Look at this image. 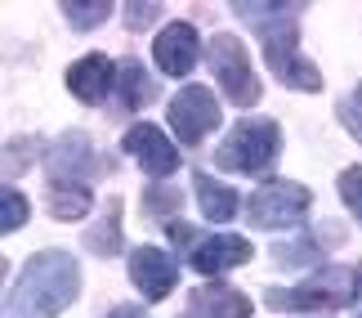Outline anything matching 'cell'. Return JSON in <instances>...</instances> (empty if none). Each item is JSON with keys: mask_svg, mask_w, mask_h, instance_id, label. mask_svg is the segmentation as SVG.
I'll list each match as a JSON object with an SVG mask.
<instances>
[{"mask_svg": "<svg viewBox=\"0 0 362 318\" xmlns=\"http://www.w3.org/2000/svg\"><path fill=\"white\" fill-rule=\"evenodd\" d=\"M233 13H238L242 23H250L264 40V59H269L273 76L282 81L291 90H304V94H317L322 90V72L300 59V13L304 5H255V0H233Z\"/></svg>", "mask_w": 362, "mask_h": 318, "instance_id": "cell-1", "label": "cell"}, {"mask_svg": "<svg viewBox=\"0 0 362 318\" xmlns=\"http://www.w3.org/2000/svg\"><path fill=\"white\" fill-rule=\"evenodd\" d=\"M81 292V265L67 251L49 246L23 265L5 292V318H59Z\"/></svg>", "mask_w": 362, "mask_h": 318, "instance_id": "cell-2", "label": "cell"}, {"mask_svg": "<svg viewBox=\"0 0 362 318\" xmlns=\"http://www.w3.org/2000/svg\"><path fill=\"white\" fill-rule=\"evenodd\" d=\"M277 157H282V126L269 117H246L238 121L224 144L215 148V166L219 171H233V175H255L264 179L277 166Z\"/></svg>", "mask_w": 362, "mask_h": 318, "instance_id": "cell-3", "label": "cell"}, {"mask_svg": "<svg viewBox=\"0 0 362 318\" xmlns=\"http://www.w3.org/2000/svg\"><path fill=\"white\" fill-rule=\"evenodd\" d=\"M354 292H358V273L354 269L322 265V269H313L309 283H300V287H269V292H264V305L277 310V314L344 310V305H354Z\"/></svg>", "mask_w": 362, "mask_h": 318, "instance_id": "cell-4", "label": "cell"}, {"mask_svg": "<svg viewBox=\"0 0 362 318\" xmlns=\"http://www.w3.org/2000/svg\"><path fill=\"white\" fill-rule=\"evenodd\" d=\"M206 63H211L215 86L224 90V99L233 108H255L259 103L264 86H259V76H255V67H250V59H246V50H242L238 36H228V32L211 36V45H206Z\"/></svg>", "mask_w": 362, "mask_h": 318, "instance_id": "cell-5", "label": "cell"}, {"mask_svg": "<svg viewBox=\"0 0 362 318\" xmlns=\"http://www.w3.org/2000/svg\"><path fill=\"white\" fill-rule=\"evenodd\" d=\"M313 206V193L296 179H264L246 202L250 229H296Z\"/></svg>", "mask_w": 362, "mask_h": 318, "instance_id": "cell-6", "label": "cell"}, {"mask_svg": "<svg viewBox=\"0 0 362 318\" xmlns=\"http://www.w3.org/2000/svg\"><path fill=\"white\" fill-rule=\"evenodd\" d=\"M165 121H170V130H175L179 144L197 148L206 135L219 126V103H215V94L206 86H184L170 99V108H165Z\"/></svg>", "mask_w": 362, "mask_h": 318, "instance_id": "cell-7", "label": "cell"}, {"mask_svg": "<svg viewBox=\"0 0 362 318\" xmlns=\"http://www.w3.org/2000/svg\"><path fill=\"white\" fill-rule=\"evenodd\" d=\"M349 233H344L340 220H322L313 233H304V238H291V242H273V265L277 269H322L327 265V251L331 246H340Z\"/></svg>", "mask_w": 362, "mask_h": 318, "instance_id": "cell-8", "label": "cell"}, {"mask_svg": "<svg viewBox=\"0 0 362 318\" xmlns=\"http://www.w3.org/2000/svg\"><path fill=\"white\" fill-rule=\"evenodd\" d=\"M121 148H125V157H134L152 179H165V175L179 171V148L165 140L152 121H134V126L121 135Z\"/></svg>", "mask_w": 362, "mask_h": 318, "instance_id": "cell-9", "label": "cell"}, {"mask_svg": "<svg viewBox=\"0 0 362 318\" xmlns=\"http://www.w3.org/2000/svg\"><path fill=\"white\" fill-rule=\"evenodd\" d=\"M130 283L139 287V296L148 300H165L179 283V265L161 246H134L130 251Z\"/></svg>", "mask_w": 362, "mask_h": 318, "instance_id": "cell-10", "label": "cell"}, {"mask_svg": "<svg viewBox=\"0 0 362 318\" xmlns=\"http://www.w3.org/2000/svg\"><path fill=\"white\" fill-rule=\"evenodd\" d=\"M152 54H157V67L165 76H188L192 67H197V59H202L197 27L192 23H165L157 45H152Z\"/></svg>", "mask_w": 362, "mask_h": 318, "instance_id": "cell-11", "label": "cell"}, {"mask_svg": "<svg viewBox=\"0 0 362 318\" xmlns=\"http://www.w3.org/2000/svg\"><path fill=\"white\" fill-rule=\"evenodd\" d=\"M112 90H117V63L103 54H86L67 67V94L76 103H103Z\"/></svg>", "mask_w": 362, "mask_h": 318, "instance_id": "cell-12", "label": "cell"}, {"mask_svg": "<svg viewBox=\"0 0 362 318\" xmlns=\"http://www.w3.org/2000/svg\"><path fill=\"white\" fill-rule=\"evenodd\" d=\"M250 256H255V246L246 238H238V233H215V238H206L188 251V265L197 273H224V269L250 265Z\"/></svg>", "mask_w": 362, "mask_h": 318, "instance_id": "cell-13", "label": "cell"}, {"mask_svg": "<svg viewBox=\"0 0 362 318\" xmlns=\"http://www.w3.org/2000/svg\"><path fill=\"white\" fill-rule=\"evenodd\" d=\"M49 179H81V184H90V175L99 171V161H94V148L81 130H67L59 144L49 148Z\"/></svg>", "mask_w": 362, "mask_h": 318, "instance_id": "cell-14", "label": "cell"}, {"mask_svg": "<svg viewBox=\"0 0 362 318\" xmlns=\"http://www.w3.org/2000/svg\"><path fill=\"white\" fill-rule=\"evenodd\" d=\"M192 318H250V296L228 283H206L188 296Z\"/></svg>", "mask_w": 362, "mask_h": 318, "instance_id": "cell-15", "label": "cell"}, {"mask_svg": "<svg viewBox=\"0 0 362 318\" xmlns=\"http://www.w3.org/2000/svg\"><path fill=\"white\" fill-rule=\"evenodd\" d=\"M192 193H197V206L211 225H233V215H238L242 202L228 184H219V179L206 175V171H192Z\"/></svg>", "mask_w": 362, "mask_h": 318, "instance_id": "cell-16", "label": "cell"}, {"mask_svg": "<svg viewBox=\"0 0 362 318\" xmlns=\"http://www.w3.org/2000/svg\"><path fill=\"white\" fill-rule=\"evenodd\" d=\"M45 206L54 220H86L90 206H94V193L90 184H81V179H49V193H45Z\"/></svg>", "mask_w": 362, "mask_h": 318, "instance_id": "cell-17", "label": "cell"}, {"mask_svg": "<svg viewBox=\"0 0 362 318\" xmlns=\"http://www.w3.org/2000/svg\"><path fill=\"white\" fill-rule=\"evenodd\" d=\"M152 99H157V86H152L148 67L134 63V59L117 63V108L121 113H139V108H148Z\"/></svg>", "mask_w": 362, "mask_h": 318, "instance_id": "cell-18", "label": "cell"}, {"mask_svg": "<svg viewBox=\"0 0 362 318\" xmlns=\"http://www.w3.org/2000/svg\"><path fill=\"white\" fill-rule=\"evenodd\" d=\"M86 251H94V256H117L121 251V198H112L103 206L99 225L86 229Z\"/></svg>", "mask_w": 362, "mask_h": 318, "instance_id": "cell-19", "label": "cell"}, {"mask_svg": "<svg viewBox=\"0 0 362 318\" xmlns=\"http://www.w3.org/2000/svg\"><path fill=\"white\" fill-rule=\"evenodd\" d=\"M112 13H117V5H107V0H90V5L67 0L63 5V18H67V27H76V32H94V27H103Z\"/></svg>", "mask_w": 362, "mask_h": 318, "instance_id": "cell-20", "label": "cell"}, {"mask_svg": "<svg viewBox=\"0 0 362 318\" xmlns=\"http://www.w3.org/2000/svg\"><path fill=\"white\" fill-rule=\"evenodd\" d=\"M27 215H32L27 198L13 184H5V188H0V233H18L27 225Z\"/></svg>", "mask_w": 362, "mask_h": 318, "instance_id": "cell-21", "label": "cell"}, {"mask_svg": "<svg viewBox=\"0 0 362 318\" xmlns=\"http://www.w3.org/2000/svg\"><path fill=\"white\" fill-rule=\"evenodd\" d=\"M179 206H184V193H179V188H165V184L157 188V184H152L144 193V215H175Z\"/></svg>", "mask_w": 362, "mask_h": 318, "instance_id": "cell-22", "label": "cell"}, {"mask_svg": "<svg viewBox=\"0 0 362 318\" xmlns=\"http://www.w3.org/2000/svg\"><path fill=\"white\" fill-rule=\"evenodd\" d=\"M157 13H161V5H152V0H125L121 5V18H125L130 32H148V27L157 23Z\"/></svg>", "mask_w": 362, "mask_h": 318, "instance_id": "cell-23", "label": "cell"}, {"mask_svg": "<svg viewBox=\"0 0 362 318\" xmlns=\"http://www.w3.org/2000/svg\"><path fill=\"white\" fill-rule=\"evenodd\" d=\"M336 117H340V126L362 144V86H358L354 94H344V99L336 103Z\"/></svg>", "mask_w": 362, "mask_h": 318, "instance_id": "cell-24", "label": "cell"}, {"mask_svg": "<svg viewBox=\"0 0 362 318\" xmlns=\"http://www.w3.org/2000/svg\"><path fill=\"white\" fill-rule=\"evenodd\" d=\"M340 202L354 211V220L362 225V166H349L340 171Z\"/></svg>", "mask_w": 362, "mask_h": 318, "instance_id": "cell-25", "label": "cell"}, {"mask_svg": "<svg viewBox=\"0 0 362 318\" xmlns=\"http://www.w3.org/2000/svg\"><path fill=\"white\" fill-rule=\"evenodd\" d=\"M36 148H40L36 140H9V144H5V171H9V179L27 171V161H32L27 153H36Z\"/></svg>", "mask_w": 362, "mask_h": 318, "instance_id": "cell-26", "label": "cell"}, {"mask_svg": "<svg viewBox=\"0 0 362 318\" xmlns=\"http://www.w3.org/2000/svg\"><path fill=\"white\" fill-rule=\"evenodd\" d=\"M103 318H152L144 305H117L112 314H103Z\"/></svg>", "mask_w": 362, "mask_h": 318, "instance_id": "cell-27", "label": "cell"}, {"mask_svg": "<svg viewBox=\"0 0 362 318\" xmlns=\"http://www.w3.org/2000/svg\"><path fill=\"white\" fill-rule=\"evenodd\" d=\"M170 242H175V246H188V251H192V233H188V225H179V220H175V225H170Z\"/></svg>", "mask_w": 362, "mask_h": 318, "instance_id": "cell-28", "label": "cell"}, {"mask_svg": "<svg viewBox=\"0 0 362 318\" xmlns=\"http://www.w3.org/2000/svg\"><path fill=\"white\" fill-rule=\"evenodd\" d=\"M354 273H358V292H354V305H362V265H354Z\"/></svg>", "mask_w": 362, "mask_h": 318, "instance_id": "cell-29", "label": "cell"}]
</instances>
